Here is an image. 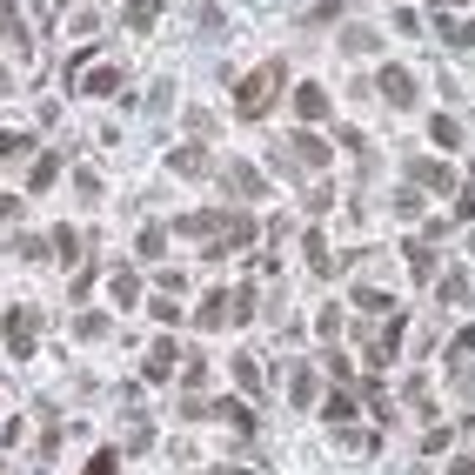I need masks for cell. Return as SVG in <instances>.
Wrapping results in <instances>:
<instances>
[{
    "mask_svg": "<svg viewBox=\"0 0 475 475\" xmlns=\"http://www.w3.org/2000/svg\"><path fill=\"white\" fill-rule=\"evenodd\" d=\"M375 47H382L375 27H342V54H375Z\"/></svg>",
    "mask_w": 475,
    "mask_h": 475,
    "instance_id": "cell-22",
    "label": "cell"
},
{
    "mask_svg": "<svg viewBox=\"0 0 475 475\" xmlns=\"http://www.w3.org/2000/svg\"><path fill=\"white\" fill-rule=\"evenodd\" d=\"M409 188L415 195H455V167L435 161V155H422V161H409Z\"/></svg>",
    "mask_w": 475,
    "mask_h": 475,
    "instance_id": "cell-6",
    "label": "cell"
},
{
    "mask_svg": "<svg viewBox=\"0 0 475 475\" xmlns=\"http://www.w3.org/2000/svg\"><path fill=\"white\" fill-rule=\"evenodd\" d=\"M328 201H335V188H328V181H315V188H309V214H328Z\"/></svg>",
    "mask_w": 475,
    "mask_h": 475,
    "instance_id": "cell-41",
    "label": "cell"
},
{
    "mask_svg": "<svg viewBox=\"0 0 475 475\" xmlns=\"http://www.w3.org/2000/svg\"><path fill=\"white\" fill-rule=\"evenodd\" d=\"M315 335H321V342H335V335H342V309H321L315 315Z\"/></svg>",
    "mask_w": 475,
    "mask_h": 475,
    "instance_id": "cell-34",
    "label": "cell"
},
{
    "mask_svg": "<svg viewBox=\"0 0 475 475\" xmlns=\"http://www.w3.org/2000/svg\"><path fill=\"white\" fill-rule=\"evenodd\" d=\"M455 442V429H429V435H422V455H442Z\"/></svg>",
    "mask_w": 475,
    "mask_h": 475,
    "instance_id": "cell-38",
    "label": "cell"
},
{
    "mask_svg": "<svg viewBox=\"0 0 475 475\" xmlns=\"http://www.w3.org/2000/svg\"><path fill=\"white\" fill-rule=\"evenodd\" d=\"M288 402H295V409H315V402H321V375H315L309 362L288 368Z\"/></svg>",
    "mask_w": 475,
    "mask_h": 475,
    "instance_id": "cell-10",
    "label": "cell"
},
{
    "mask_svg": "<svg viewBox=\"0 0 475 475\" xmlns=\"http://www.w3.org/2000/svg\"><path fill=\"white\" fill-rule=\"evenodd\" d=\"M469 355H475V328H462V335L449 342V368H469Z\"/></svg>",
    "mask_w": 475,
    "mask_h": 475,
    "instance_id": "cell-27",
    "label": "cell"
},
{
    "mask_svg": "<svg viewBox=\"0 0 475 475\" xmlns=\"http://www.w3.org/2000/svg\"><path fill=\"white\" fill-rule=\"evenodd\" d=\"M449 475H475V455H455V462H449Z\"/></svg>",
    "mask_w": 475,
    "mask_h": 475,
    "instance_id": "cell-48",
    "label": "cell"
},
{
    "mask_svg": "<svg viewBox=\"0 0 475 475\" xmlns=\"http://www.w3.org/2000/svg\"><path fill=\"white\" fill-rule=\"evenodd\" d=\"M134 254H141V261H161V254H167V228L147 222L141 234H134Z\"/></svg>",
    "mask_w": 475,
    "mask_h": 475,
    "instance_id": "cell-19",
    "label": "cell"
},
{
    "mask_svg": "<svg viewBox=\"0 0 475 475\" xmlns=\"http://www.w3.org/2000/svg\"><path fill=\"white\" fill-rule=\"evenodd\" d=\"M175 108V81H155V88H147V114H167Z\"/></svg>",
    "mask_w": 475,
    "mask_h": 475,
    "instance_id": "cell-30",
    "label": "cell"
},
{
    "mask_svg": "<svg viewBox=\"0 0 475 475\" xmlns=\"http://www.w3.org/2000/svg\"><path fill=\"white\" fill-rule=\"evenodd\" d=\"M455 395H462L469 409H475V362H469V368H455Z\"/></svg>",
    "mask_w": 475,
    "mask_h": 475,
    "instance_id": "cell-40",
    "label": "cell"
},
{
    "mask_svg": "<svg viewBox=\"0 0 475 475\" xmlns=\"http://www.w3.org/2000/svg\"><path fill=\"white\" fill-rule=\"evenodd\" d=\"M348 14V0H315V7H301V27H335Z\"/></svg>",
    "mask_w": 475,
    "mask_h": 475,
    "instance_id": "cell-17",
    "label": "cell"
},
{
    "mask_svg": "<svg viewBox=\"0 0 475 475\" xmlns=\"http://www.w3.org/2000/svg\"><path fill=\"white\" fill-rule=\"evenodd\" d=\"M14 155H33V134H0V161H14Z\"/></svg>",
    "mask_w": 475,
    "mask_h": 475,
    "instance_id": "cell-33",
    "label": "cell"
},
{
    "mask_svg": "<svg viewBox=\"0 0 475 475\" xmlns=\"http://www.w3.org/2000/svg\"><path fill=\"white\" fill-rule=\"evenodd\" d=\"M281 88H288V61H261L242 88H234V114H242V121H261V114L275 108Z\"/></svg>",
    "mask_w": 475,
    "mask_h": 475,
    "instance_id": "cell-1",
    "label": "cell"
},
{
    "mask_svg": "<svg viewBox=\"0 0 475 475\" xmlns=\"http://www.w3.org/2000/svg\"><path fill=\"white\" fill-rule=\"evenodd\" d=\"M155 281H161V295H181V288H188V275H181V268H161Z\"/></svg>",
    "mask_w": 475,
    "mask_h": 475,
    "instance_id": "cell-43",
    "label": "cell"
},
{
    "mask_svg": "<svg viewBox=\"0 0 475 475\" xmlns=\"http://www.w3.org/2000/svg\"><path fill=\"white\" fill-rule=\"evenodd\" d=\"M108 295H114V309H141V275H134V268H114Z\"/></svg>",
    "mask_w": 475,
    "mask_h": 475,
    "instance_id": "cell-13",
    "label": "cell"
},
{
    "mask_svg": "<svg viewBox=\"0 0 475 475\" xmlns=\"http://www.w3.org/2000/svg\"><path fill=\"white\" fill-rule=\"evenodd\" d=\"M147 315H155L161 328H175V321H181V309H175V301H167V295H155V301H147Z\"/></svg>",
    "mask_w": 475,
    "mask_h": 475,
    "instance_id": "cell-36",
    "label": "cell"
},
{
    "mask_svg": "<svg viewBox=\"0 0 475 475\" xmlns=\"http://www.w3.org/2000/svg\"><path fill=\"white\" fill-rule=\"evenodd\" d=\"M321 415H328L335 429H348V415H355V388H342V395H328V402H321Z\"/></svg>",
    "mask_w": 475,
    "mask_h": 475,
    "instance_id": "cell-25",
    "label": "cell"
},
{
    "mask_svg": "<svg viewBox=\"0 0 475 475\" xmlns=\"http://www.w3.org/2000/svg\"><path fill=\"white\" fill-rule=\"evenodd\" d=\"M375 94L388 100V108H402V114H415V74H409V61H382V74H375Z\"/></svg>",
    "mask_w": 475,
    "mask_h": 475,
    "instance_id": "cell-3",
    "label": "cell"
},
{
    "mask_svg": "<svg viewBox=\"0 0 475 475\" xmlns=\"http://www.w3.org/2000/svg\"><path fill=\"white\" fill-rule=\"evenodd\" d=\"M114 469H121V449H94V462L81 469V475H114Z\"/></svg>",
    "mask_w": 475,
    "mask_h": 475,
    "instance_id": "cell-32",
    "label": "cell"
},
{
    "mask_svg": "<svg viewBox=\"0 0 475 475\" xmlns=\"http://www.w3.org/2000/svg\"><path fill=\"white\" fill-rule=\"evenodd\" d=\"M21 222V195H0V228H14Z\"/></svg>",
    "mask_w": 475,
    "mask_h": 475,
    "instance_id": "cell-46",
    "label": "cell"
},
{
    "mask_svg": "<svg viewBox=\"0 0 475 475\" xmlns=\"http://www.w3.org/2000/svg\"><path fill=\"white\" fill-rule=\"evenodd\" d=\"M0 328H7V355H14V362H27V355L41 348V309H27V301H21V309H7Z\"/></svg>",
    "mask_w": 475,
    "mask_h": 475,
    "instance_id": "cell-4",
    "label": "cell"
},
{
    "mask_svg": "<svg viewBox=\"0 0 475 475\" xmlns=\"http://www.w3.org/2000/svg\"><path fill=\"white\" fill-rule=\"evenodd\" d=\"M455 222H475V188H455Z\"/></svg>",
    "mask_w": 475,
    "mask_h": 475,
    "instance_id": "cell-44",
    "label": "cell"
},
{
    "mask_svg": "<svg viewBox=\"0 0 475 475\" xmlns=\"http://www.w3.org/2000/svg\"><path fill=\"white\" fill-rule=\"evenodd\" d=\"M228 321H234V328H248V321H254V281H242L228 295Z\"/></svg>",
    "mask_w": 475,
    "mask_h": 475,
    "instance_id": "cell-21",
    "label": "cell"
},
{
    "mask_svg": "<svg viewBox=\"0 0 475 475\" xmlns=\"http://www.w3.org/2000/svg\"><path fill=\"white\" fill-rule=\"evenodd\" d=\"M275 161H295V175L309 181V175H321V167L335 161V147L321 141V134H309V128H301V134H288V141H275Z\"/></svg>",
    "mask_w": 475,
    "mask_h": 475,
    "instance_id": "cell-2",
    "label": "cell"
},
{
    "mask_svg": "<svg viewBox=\"0 0 475 475\" xmlns=\"http://www.w3.org/2000/svg\"><path fill=\"white\" fill-rule=\"evenodd\" d=\"M175 362H181V348H175V335H161L155 348H147V382H167L175 375Z\"/></svg>",
    "mask_w": 475,
    "mask_h": 475,
    "instance_id": "cell-12",
    "label": "cell"
},
{
    "mask_svg": "<svg viewBox=\"0 0 475 475\" xmlns=\"http://www.w3.org/2000/svg\"><path fill=\"white\" fill-rule=\"evenodd\" d=\"M195 321H201V328H222V321H228V295H222V288H208V295H201Z\"/></svg>",
    "mask_w": 475,
    "mask_h": 475,
    "instance_id": "cell-18",
    "label": "cell"
},
{
    "mask_svg": "<svg viewBox=\"0 0 475 475\" xmlns=\"http://www.w3.org/2000/svg\"><path fill=\"white\" fill-rule=\"evenodd\" d=\"M74 188H81V201H100V175H94V167H81Z\"/></svg>",
    "mask_w": 475,
    "mask_h": 475,
    "instance_id": "cell-39",
    "label": "cell"
},
{
    "mask_svg": "<svg viewBox=\"0 0 475 475\" xmlns=\"http://www.w3.org/2000/svg\"><path fill=\"white\" fill-rule=\"evenodd\" d=\"M121 81H128L121 67H88V74H81V94H88V100L94 94H121Z\"/></svg>",
    "mask_w": 475,
    "mask_h": 475,
    "instance_id": "cell-14",
    "label": "cell"
},
{
    "mask_svg": "<svg viewBox=\"0 0 475 475\" xmlns=\"http://www.w3.org/2000/svg\"><path fill=\"white\" fill-rule=\"evenodd\" d=\"M402 342H409V321H402V315H388L382 328L368 335V348H362V355H368V368H388V362L402 355Z\"/></svg>",
    "mask_w": 475,
    "mask_h": 475,
    "instance_id": "cell-5",
    "label": "cell"
},
{
    "mask_svg": "<svg viewBox=\"0 0 475 475\" xmlns=\"http://www.w3.org/2000/svg\"><path fill=\"white\" fill-rule=\"evenodd\" d=\"M167 175H181V181H201V175H214V161H208V141H188V147H175V155H167Z\"/></svg>",
    "mask_w": 475,
    "mask_h": 475,
    "instance_id": "cell-8",
    "label": "cell"
},
{
    "mask_svg": "<svg viewBox=\"0 0 475 475\" xmlns=\"http://www.w3.org/2000/svg\"><path fill=\"white\" fill-rule=\"evenodd\" d=\"M429 134H435V147H462V121H455V114H435Z\"/></svg>",
    "mask_w": 475,
    "mask_h": 475,
    "instance_id": "cell-24",
    "label": "cell"
},
{
    "mask_svg": "<svg viewBox=\"0 0 475 475\" xmlns=\"http://www.w3.org/2000/svg\"><path fill=\"white\" fill-rule=\"evenodd\" d=\"M328 375H335V382H342V388H355V362H348V355H342V348H328Z\"/></svg>",
    "mask_w": 475,
    "mask_h": 475,
    "instance_id": "cell-31",
    "label": "cell"
},
{
    "mask_svg": "<svg viewBox=\"0 0 475 475\" xmlns=\"http://www.w3.org/2000/svg\"><path fill=\"white\" fill-rule=\"evenodd\" d=\"M234 382H242V395H254V402H261V388H268V382H261V362H254L248 348L234 355Z\"/></svg>",
    "mask_w": 475,
    "mask_h": 475,
    "instance_id": "cell-16",
    "label": "cell"
},
{
    "mask_svg": "<svg viewBox=\"0 0 475 475\" xmlns=\"http://www.w3.org/2000/svg\"><path fill=\"white\" fill-rule=\"evenodd\" d=\"M295 114H301V128L328 121V88H321V81H301L295 88Z\"/></svg>",
    "mask_w": 475,
    "mask_h": 475,
    "instance_id": "cell-9",
    "label": "cell"
},
{
    "mask_svg": "<svg viewBox=\"0 0 475 475\" xmlns=\"http://www.w3.org/2000/svg\"><path fill=\"white\" fill-rule=\"evenodd\" d=\"M0 14H14V0H0Z\"/></svg>",
    "mask_w": 475,
    "mask_h": 475,
    "instance_id": "cell-50",
    "label": "cell"
},
{
    "mask_svg": "<svg viewBox=\"0 0 475 475\" xmlns=\"http://www.w3.org/2000/svg\"><path fill=\"white\" fill-rule=\"evenodd\" d=\"M402 261H409V275H415V281H429V275H435V248H422L415 234H409V248H402Z\"/></svg>",
    "mask_w": 475,
    "mask_h": 475,
    "instance_id": "cell-20",
    "label": "cell"
},
{
    "mask_svg": "<svg viewBox=\"0 0 475 475\" xmlns=\"http://www.w3.org/2000/svg\"><path fill=\"white\" fill-rule=\"evenodd\" d=\"M395 214H402V222H422V195L402 188V195H395Z\"/></svg>",
    "mask_w": 475,
    "mask_h": 475,
    "instance_id": "cell-37",
    "label": "cell"
},
{
    "mask_svg": "<svg viewBox=\"0 0 475 475\" xmlns=\"http://www.w3.org/2000/svg\"><path fill=\"white\" fill-rule=\"evenodd\" d=\"M222 188L234 195V201H268V175L254 161H228L222 167Z\"/></svg>",
    "mask_w": 475,
    "mask_h": 475,
    "instance_id": "cell-7",
    "label": "cell"
},
{
    "mask_svg": "<svg viewBox=\"0 0 475 475\" xmlns=\"http://www.w3.org/2000/svg\"><path fill=\"white\" fill-rule=\"evenodd\" d=\"M0 475H14V469H0Z\"/></svg>",
    "mask_w": 475,
    "mask_h": 475,
    "instance_id": "cell-51",
    "label": "cell"
},
{
    "mask_svg": "<svg viewBox=\"0 0 475 475\" xmlns=\"http://www.w3.org/2000/svg\"><path fill=\"white\" fill-rule=\"evenodd\" d=\"M355 309H362V315H388V295H382V288H355Z\"/></svg>",
    "mask_w": 475,
    "mask_h": 475,
    "instance_id": "cell-28",
    "label": "cell"
},
{
    "mask_svg": "<svg viewBox=\"0 0 475 475\" xmlns=\"http://www.w3.org/2000/svg\"><path fill=\"white\" fill-rule=\"evenodd\" d=\"M47 254H61V261H74V254H81V228H54V242H47Z\"/></svg>",
    "mask_w": 475,
    "mask_h": 475,
    "instance_id": "cell-26",
    "label": "cell"
},
{
    "mask_svg": "<svg viewBox=\"0 0 475 475\" xmlns=\"http://www.w3.org/2000/svg\"><path fill=\"white\" fill-rule=\"evenodd\" d=\"M0 41H27V27L14 21V14H0Z\"/></svg>",
    "mask_w": 475,
    "mask_h": 475,
    "instance_id": "cell-47",
    "label": "cell"
},
{
    "mask_svg": "<svg viewBox=\"0 0 475 475\" xmlns=\"http://www.w3.org/2000/svg\"><path fill=\"white\" fill-rule=\"evenodd\" d=\"M195 27H201V33H222V27H228V14H222V7H208V14H195Z\"/></svg>",
    "mask_w": 475,
    "mask_h": 475,
    "instance_id": "cell-42",
    "label": "cell"
},
{
    "mask_svg": "<svg viewBox=\"0 0 475 475\" xmlns=\"http://www.w3.org/2000/svg\"><path fill=\"white\" fill-rule=\"evenodd\" d=\"M435 33H442L449 47H462V21H455V14H442V21H435Z\"/></svg>",
    "mask_w": 475,
    "mask_h": 475,
    "instance_id": "cell-45",
    "label": "cell"
},
{
    "mask_svg": "<svg viewBox=\"0 0 475 475\" xmlns=\"http://www.w3.org/2000/svg\"><path fill=\"white\" fill-rule=\"evenodd\" d=\"M14 254H21V261H41L47 242H41V234H14Z\"/></svg>",
    "mask_w": 475,
    "mask_h": 475,
    "instance_id": "cell-35",
    "label": "cell"
},
{
    "mask_svg": "<svg viewBox=\"0 0 475 475\" xmlns=\"http://www.w3.org/2000/svg\"><path fill=\"white\" fill-rule=\"evenodd\" d=\"M108 328H114L108 315H81V321H74V335H81V342H100V335H108Z\"/></svg>",
    "mask_w": 475,
    "mask_h": 475,
    "instance_id": "cell-29",
    "label": "cell"
},
{
    "mask_svg": "<svg viewBox=\"0 0 475 475\" xmlns=\"http://www.w3.org/2000/svg\"><path fill=\"white\" fill-rule=\"evenodd\" d=\"M435 295H442V309H462V301H469V268H455V275L435 288Z\"/></svg>",
    "mask_w": 475,
    "mask_h": 475,
    "instance_id": "cell-23",
    "label": "cell"
},
{
    "mask_svg": "<svg viewBox=\"0 0 475 475\" xmlns=\"http://www.w3.org/2000/svg\"><path fill=\"white\" fill-rule=\"evenodd\" d=\"M301 254H309V281H328V275H335V254H328V242H321L315 228L301 234Z\"/></svg>",
    "mask_w": 475,
    "mask_h": 475,
    "instance_id": "cell-11",
    "label": "cell"
},
{
    "mask_svg": "<svg viewBox=\"0 0 475 475\" xmlns=\"http://www.w3.org/2000/svg\"><path fill=\"white\" fill-rule=\"evenodd\" d=\"M61 181V155H33V167H27V195H47Z\"/></svg>",
    "mask_w": 475,
    "mask_h": 475,
    "instance_id": "cell-15",
    "label": "cell"
},
{
    "mask_svg": "<svg viewBox=\"0 0 475 475\" xmlns=\"http://www.w3.org/2000/svg\"><path fill=\"white\" fill-rule=\"evenodd\" d=\"M208 475H248V469L242 462H222V469H208Z\"/></svg>",
    "mask_w": 475,
    "mask_h": 475,
    "instance_id": "cell-49",
    "label": "cell"
}]
</instances>
